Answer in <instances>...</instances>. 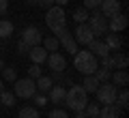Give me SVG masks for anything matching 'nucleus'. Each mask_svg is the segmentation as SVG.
Wrapping results in <instances>:
<instances>
[{"instance_id": "f257e3e1", "label": "nucleus", "mask_w": 129, "mask_h": 118, "mask_svg": "<svg viewBox=\"0 0 129 118\" xmlns=\"http://www.w3.org/2000/svg\"><path fill=\"white\" fill-rule=\"evenodd\" d=\"M86 103H88V92L78 84H71V88L64 95V105L73 112H80V109L86 107Z\"/></svg>"}, {"instance_id": "f03ea898", "label": "nucleus", "mask_w": 129, "mask_h": 118, "mask_svg": "<svg viewBox=\"0 0 129 118\" xmlns=\"http://www.w3.org/2000/svg\"><path fill=\"white\" fill-rule=\"evenodd\" d=\"M73 67L82 75H92L99 69V62H97V56L90 54V52H75L73 54Z\"/></svg>"}, {"instance_id": "7ed1b4c3", "label": "nucleus", "mask_w": 129, "mask_h": 118, "mask_svg": "<svg viewBox=\"0 0 129 118\" xmlns=\"http://www.w3.org/2000/svg\"><path fill=\"white\" fill-rule=\"evenodd\" d=\"M45 22H47V28H50L52 32H56V30H60V28H64L67 26V15H64V7H50L47 9V17H45Z\"/></svg>"}, {"instance_id": "20e7f679", "label": "nucleus", "mask_w": 129, "mask_h": 118, "mask_svg": "<svg viewBox=\"0 0 129 118\" xmlns=\"http://www.w3.org/2000/svg\"><path fill=\"white\" fill-rule=\"evenodd\" d=\"M95 95H97V103L108 105V103H116L118 90H116V86L112 82H103V84H99V88L95 90Z\"/></svg>"}, {"instance_id": "39448f33", "label": "nucleus", "mask_w": 129, "mask_h": 118, "mask_svg": "<svg viewBox=\"0 0 129 118\" xmlns=\"http://www.w3.org/2000/svg\"><path fill=\"white\" fill-rule=\"evenodd\" d=\"M35 92H37L35 80H30V77L15 80V84H13V95H15V97H19V99H30Z\"/></svg>"}, {"instance_id": "423d86ee", "label": "nucleus", "mask_w": 129, "mask_h": 118, "mask_svg": "<svg viewBox=\"0 0 129 118\" xmlns=\"http://www.w3.org/2000/svg\"><path fill=\"white\" fill-rule=\"evenodd\" d=\"M54 34H56V39H58V43H60V45H62L67 52H69V54H75V52H80V45L75 43L73 34H71V32L67 30V26H64V28H60V30H56Z\"/></svg>"}, {"instance_id": "0eeeda50", "label": "nucleus", "mask_w": 129, "mask_h": 118, "mask_svg": "<svg viewBox=\"0 0 129 118\" xmlns=\"http://www.w3.org/2000/svg\"><path fill=\"white\" fill-rule=\"evenodd\" d=\"M88 26H90L92 34H106L108 32V17H103L99 11H95V13H88Z\"/></svg>"}, {"instance_id": "6e6552de", "label": "nucleus", "mask_w": 129, "mask_h": 118, "mask_svg": "<svg viewBox=\"0 0 129 118\" xmlns=\"http://www.w3.org/2000/svg\"><path fill=\"white\" fill-rule=\"evenodd\" d=\"M19 41H24L28 47H32V45H41V41H43L41 30H39V28H35V26H28V28H24V32H22V39H19Z\"/></svg>"}, {"instance_id": "1a4fd4ad", "label": "nucleus", "mask_w": 129, "mask_h": 118, "mask_svg": "<svg viewBox=\"0 0 129 118\" xmlns=\"http://www.w3.org/2000/svg\"><path fill=\"white\" fill-rule=\"evenodd\" d=\"M73 39H75V43L78 45H88V43L95 39V34H92V30H90V26L88 24H78V28H75V32H73Z\"/></svg>"}, {"instance_id": "9d476101", "label": "nucleus", "mask_w": 129, "mask_h": 118, "mask_svg": "<svg viewBox=\"0 0 129 118\" xmlns=\"http://www.w3.org/2000/svg\"><path fill=\"white\" fill-rule=\"evenodd\" d=\"M45 60H47V67H50L52 71H56V73H62L64 69H67V58H64L60 52H52Z\"/></svg>"}, {"instance_id": "9b49d317", "label": "nucleus", "mask_w": 129, "mask_h": 118, "mask_svg": "<svg viewBox=\"0 0 129 118\" xmlns=\"http://www.w3.org/2000/svg\"><path fill=\"white\" fill-rule=\"evenodd\" d=\"M99 13H101L103 17H112V15L120 13V2H118V0H101Z\"/></svg>"}, {"instance_id": "f8f14e48", "label": "nucleus", "mask_w": 129, "mask_h": 118, "mask_svg": "<svg viewBox=\"0 0 129 118\" xmlns=\"http://www.w3.org/2000/svg\"><path fill=\"white\" fill-rule=\"evenodd\" d=\"M125 28H127V17H125L123 13H116V15H112V17H108V30L120 32V30H125Z\"/></svg>"}, {"instance_id": "ddd939ff", "label": "nucleus", "mask_w": 129, "mask_h": 118, "mask_svg": "<svg viewBox=\"0 0 129 118\" xmlns=\"http://www.w3.org/2000/svg\"><path fill=\"white\" fill-rule=\"evenodd\" d=\"M88 52L95 56H99V58H103V56H110V50H108V45L101 41V39H92L90 43H88Z\"/></svg>"}, {"instance_id": "4468645a", "label": "nucleus", "mask_w": 129, "mask_h": 118, "mask_svg": "<svg viewBox=\"0 0 129 118\" xmlns=\"http://www.w3.org/2000/svg\"><path fill=\"white\" fill-rule=\"evenodd\" d=\"M28 56H30L32 64H41V62H45L47 52H45V47H43V45H32L30 50H28Z\"/></svg>"}, {"instance_id": "2eb2a0df", "label": "nucleus", "mask_w": 129, "mask_h": 118, "mask_svg": "<svg viewBox=\"0 0 129 118\" xmlns=\"http://www.w3.org/2000/svg\"><path fill=\"white\" fill-rule=\"evenodd\" d=\"M64 95H67V90H64V86H52L50 90H47V99H50V103H64Z\"/></svg>"}, {"instance_id": "dca6fc26", "label": "nucleus", "mask_w": 129, "mask_h": 118, "mask_svg": "<svg viewBox=\"0 0 129 118\" xmlns=\"http://www.w3.org/2000/svg\"><path fill=\"white\" fill-rule=\"evenodd\" d=\"M99 118H120V107L116 103H108L99 107Z\"/></svg>"}, {"instance_id": "f3484780", "label": "nucleus", "mask_w": 129, "mask_h": 118, "mask_svg": "<svg viewBox=\"0 0 129 118\" xmlns=\"http://www.w3.org/2000/svg\"><path fill=\"white\" fill-rule=\"evenodd\" d=\"M110 82L114 84V86H127L129 84V73L125 71V69H116L110 75Z\"/></svg>"}, {"instance_id": "a211bd4d", "label": "nucleus", "mask_w": 129, "mask_h": 118, "mask_svg": "<svg viewBox=\"0 0 129 118\" xmlns=\"http://www.w3.org/2000/svg\"><path fill=\"white\" fill-rule=\"evenodd\" d=\"M103 43L108 45V50H110V52H118V50H120V45H123V39H120L116 32H112V34H106Z\"/></svg>"}, {"instance_id": "6ab92c4d", "label": "nucleus", "mask_w": 129, "mask_h": 118, "mask_svg": "<svg viewBox=\"0 0 129 118\" xmlns=\"http://www.w3.org/2000/svg\"><path fill=\"white\" fill-rule=\"evenodd\" d=\"M35 86H37V92H41V95H47V90L54 86V82H52V77L41 75L39 80H35Z\"/></svg>"}, {"instance_id": "aec40b11", "label": "nucleus", "mask_w": 129, "mask_h": 118, "mask_svg": "<svg viewBox=\"0 0 129 118\" xmlns=\"http://www.w3.org/2000/svg\"><path fill=\"white\" fill-rule=\"evenodd\" d=\"M82 88L86 92H95L97 88H99V80L95 77V73L92 75H84V82H82Z\"/></svg>"}, {"instance_id": "412c9836", "label": "nucleus", "mask_w": 129, "mask_h": 118, "mask_svg": "<svg viewBox=\"0 0 129 118\" xmlns=\"http://www.w3.org/2000/svg\"><path fill=\"white\" fill-rule=\"evenodd\" d=\"M0 105H5V107H13V105H15V95L5 88V90L0 92Z\"/></svg>"}, {"instance_id": "4be33fe9", "label": "nucleus", "mask_w": 129, "mask_h": 118, "mask_svg": "<svg viewBox=\"0 0 129 118\" xmlns=\"http://www.w3.org/2000/svg\"><path fill=\"white\" fill-rule=\"evenodd\" d=\"M129 58L125 54H114L112 56V69H127Z\"/></svg>"}, {"instance_id": "5701e85b", "label": "nucleus", "mask_w": 129, "mask_h": 118, "mask_svg": "<svg viewBox=\"0 0 129 118\" xmlns=\"http://www.w3.org/2000/svg\"><path fill=\"white\" fill-rule=\"evenodd\" d=\"M13 34V24L9 19H0V39H9Z\"/></svg>"}, {"instance_id": "b1692460", "label": "nucleus", "mask_w": 129, "mask_h": 118, "mask_svg": "<svg viewBox=\"0 0 129 118\" xmlns=\"http://www.w3.org/2000/svg\"><path fill=\"white\" fill-rule=\"evenodd\" d=\"M17 118H39V109L37 107H30V105H26V107L19 109V116Z\"/></svg>"}, {"instance_id": "393cba45", "label": "nucleus", "mask_w": 129, "mask_h": 118, "mask_svg": "<svg viewBox=\"0 0 129 118\" xmlns=\"http://www.w3.org/2000/svg\"><path fill=\"white\" fill-rule=\"evenodd\" d=\"M41 43H43V47H45V52H56V50H58V45H60L56 36H47V39H43Z\"/></svg>"}, {"instance_id": "a878e982", "label": "nucleus", "mask_w": 129, "mask_h": 118, "mask_svg": "<svg viewBox=\"0 0 129 118\" xmlns=\"http://www.w3.org/2000/svg\"><path fill=\"white\" fill-rule=\"evenodd\" d=\"M116 105H118L120 109L129 105V92H127V88H123V90H120L118 95H116Z\"/></svg>"}, {"instance_id": "bb28decb", "label": "nucleus", "mask_w": 129, "mask_h": 118, "mask_svg": "<svg viewBox=\"0 0 129 118\" xmlns=\"http://www.w3.org/2000/svg\"><path fill=\"white\" fill-rule=\"evenodd\" d=\"M110 75H112V71H110V69H103V67H99V69L95 71V77L99 80V84L110 82Z\"/></svg>"}, {"instance_id": "cd10ccee", "label": "nucleus", "mask_w": 129, "mask_h": 118, "mask_svg": "<svg viewBox=\"0 0 129 118\" xmlns=\"http://www.w3.org/2000/svg\"><path fill=\"white\" fill-rule=\"evenodd\" d=\"M73 19H75L78 24H86V22H88V9H82V7L75 9V11H73Z\"/></svg>"}, {"instance_id": "c85d7f7f", "label": "nucleus", "mask_w": 129, "mask_h": 118, "mask_svg": "<svg viewBox=\"0 0 129 118\" xmlns=\"http://www.w3.org/2000/svg\"><path fill=\"white\" fill-rule=\"evenodd\" d=\"M2 80H5V82H15V80H17V73H15V69L13 67H7L5 64V69H2Z\"/></svg>"}, {"instance_id": "c756f323", "label": "nucleus", "mask_w": 129, "mask_h": 118, "mask_svg": "<svg viewBox=\"0 0 129 118\" xmlns=\"http://www.w3.org/2000/svg\"><path fill=\"white\" fill-rule=\"evenodd\" d=\"M84 112H86V116H88V118H99V105L88 101L86 107H84Z\"/></svg>"}, {"instance_id": "7c9ffc66", "label": "nucleus", "mask_w": 129, "mask_h": 118, "mask_svg": "<svg viewBox=\"0 0 129 118\" xmlns=\"http://www.w3.org/2000/svg\"><path fill=\"white\" fill-rule=\"evenodd\" d=\"M30 99L35 101V105H37V107H43V105H47V95H41V92H35V95H32Z\"/></svg>"}, {"instance_id": "2f4dec72", "label": "nucleus", "mask_w": 129, "mask_h": 118, "mask_svg": "<svg viewBox=\"0 0 129 118\" xmlns=\"http://www.w3.org/2000/svg\"><path fill=\"white\" fill-rule=\"evenodd\" d=\"M41 75H43V71H41V64H32V67L28 69V77H30V80H39Z\"/></svg>"}, {"instance_id": "473e14b6", "label": "nucleus", "mask_w": 129, "mask_h": 118, "mask_svg": "<svg viewBox=\"0 0 129 118\" xmlns=\"http://www.w3.org/2000/svg\"><path fill=\"white\" fill-rule=\"evenodd\" d=\"M50 118H69V116H67L64 109H58V107H56V109H52V112H50Z\"/></svg>"}, {"instance_id": "72a5a7b5", "label": "nucleus", "mask_w": 129, "mask_h": 118, "mask_svg": "<svg viewBox=\"0 0 129 118\" xmlns=\"http://www.w3.org/2000/svg\"><path fill=\"white\" fill-rule=\"evenodd\" d=\"M101 0H84V9H99Z\"/></svg>"}, {"instance_id": "f704fd0d", "label": "nucleus", "mask_w": 129, "mask_h": 118, "mask_svg": "<svg viewBox=\"0 0 129 118\" xmlns=\"http://www.w3.org/2000/svg\"><path fill=\"white\" fill-rule=\"evenodd\" d=\"M28 50H30V47H28L24 41H19V43H17V54H19V56H26V54H28Z\"/></svg>"}, {"instance_id": "c9c22d12", "label": "nucleus", "mask_w": 129, "mask_h": 118, "mask_svg": "<svg viewBox=\"0 0 129 118\" xmlns=\"http://www.w3.org/2000/svg\"><path fill=\"white\" fill-rule=\"evenodd\" d=\"M101 67L103 69H112V56H103L101 58Z\"/></svg>"}, {"instance_id": "e433bc0d", "label": "nucleus", "mask_w": 129, "mask_h": 118, "mask_svg": "<svg viewBox=\"0 0 129 118\" xmlns=\"http://www.w3.org/2000/svg\"><path fill=\"white\" fill-rule=\"evenodd\" d=\"M9 9V0H0V15H5Z\"/></svg>"}, {"instance_id": "4c0bfd02", "label": "nucleus", "mask_w": 129, "mask_h": 118, "mask_svg": "<svg viewBox=\"0 0 129 118\" xmlns=\"http://www.w3.org/2000/svg\"><path fill=\"white\" fill-rule=\"evenodd\" d=\"M39 7H45V9H50V7H54V0H39Z\"/></svg>"}, {"instance_id": "58836bf2", "label": "nucleus", "mask_w": 129, "mask_h": 118, "mask_svg": "<svg viewBox=\"0 0 129 118\" xmlns=\"http://www.w3.org/2000/svg\"><path fill=\"white\" fill-rule=\"evenodd\" d=\"M67 2H69V0H54L56 7H67Z\"/></svg>"}, {"instance_id": "ea45409f", "label": "nucleus", "mask_w": 129, "mask_h": 118, "mask_svg": "<svg viewBox=\"0 0 129 118\" xmlns=\"http://www.w3.org/2000/svg\"><path fill=\"white\" fill-rule=\"evenodd\" d=\"M75 118H88V116H86V112H84V109H80V112H75Z\"/></svg>"}, {"instance_id": "a19ab883", "label": "nucleus", "mask_w": 129, "mask_h": 118, "mask_svg": "<svg viewBox=\"0 0 129 118\" xmlns=\"http://www.w3.org/2000/svg\"><path fill=\"white\" fill-rule=\"evenodd\" d=\"M5 90V80H2V77H0V92Z\"/></svg>"}, {"instance_id": "79ce46f5", "label": "nucleus", "mask_w": 129, "mask_h": 118, "mask_svg": "<svg viewBox=\"0 0 129 118\" xmlns=\"http://www.w3.org/2000/svg\"><path fill=\"white\" fill-rule=\"evenodd\" d=\"M28 5H32V7H37V5H39V0H28Z\"/></svg>"}, {"instance_id": "37998d69", "label": "nucleus", "mask_w": 129, "mask_h": 118, "mask_svg": "<svg viewBox=\"0 0 129 118\" xmlns=\"http://www.w3.org/2000/svg\"><path fill=\"white\" fill-rule=\"evenodd\" d=\"M2 69H5V60L0 58V71H2Z\"/></svg>"}, {"instance_id": "c03bdc74", "label": "nucleus", "mask_w": 129, "mask_h": 118, "mask_svg": "<svg viewBox=\"0 0 129 118\" xmlns=\"http://www.w3.org/2000/svg\"><path fill=\"white\" fill-rule=\"evenodd\" d=\"M0 109H2V105H0Z\"/></svg>"}]
</instances>
